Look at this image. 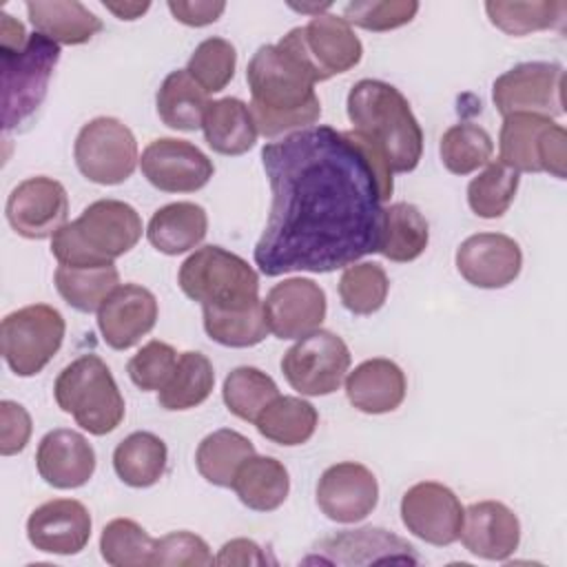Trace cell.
I'll return each instance as SVG.
<instances>
[{"mask_svg":"<svg viewBox=\"0 0 567 567\" xmlns=\"http://www.w3.org/2000/svg\"><path fill=\"white\" fill-rule=\"evenodd\" d=\"M140 213L120 199H97L51 237L60 266H104L122 257L142 237Z\"/></svg>","mask_w":567,"mask_h":567,"instance_id":"277c9868","label":"cell"},{"mask_svg":"<svg viewBox=\"0 0 567 567\" xmlns=\"http://www.w3.org/2000/svg\"><path fill=\"white\" fill-rule=\"evenodd\" d=\"M55 403L71 414L75 423L89 434L104 436L113 432L124 419V396L97 354H82L71 361L55 379Z\"/></svg>","mask_w":567,"mask_h":567,"instance_id":"8992f818","label":"cell"},{"mask_svg":"<svg viewBox=\"0 0 567 567\" xmlns=\"http://www.w3.org/2000/svg\"><path fill=\"white\" fill-rule=\"evenodd\" d=\"M518 173L503 162H487L485 171L467 184V204L474 215L496 219L507 213L518 190Z\"/></svg>","mask_w":567,"mask_h":567,"instance_id":"ab89813d","label":"cell"},{"mask_svg":"<svg viewBox=\"0 0 567 567\" xmlns=\"http://www.w3.org/2000/svg\"><path fill=\"white\" fill-rule=\"evenodd\" d=\"M489 22L507 35H527L545 29H560L567 16L565 0H532V2H485Z\"/></svg>","mask_w":567,"mask_h":567,"instance_id":"8d00e7d4","label":"cell"},{"mask_svg":"<svg viewBox=\"0 0 567 567\" xmlns=\"http://www.w3.org/2000/svg\"><path fill=\"white\" fill-rule=\"evenodd\" d=\"M463 547L485 560H507L520 543L518 516L501 501L472 503L463 514Z\"/></svg>","mask_w":567,"mask_h":567,"instance_id":"603a6c76","label":"cell"},{"mask_svg":"<svg viewBox=\"0 0 567 567\" xmlns=\"http://www.w3.org/2000/svg\"><path fill=\"white\" fill-rule=\"evenodd\" d=\"M35 467L44 483L58 489H75L93 476L95 450L84 434L58 427L42 436L35 452Z\"/></svg>","mask_w":567,"mask_h":567,"instance_id":"cb8c5ba5","label":"cell"},{"mask_svg":"<svg viewBox=\"0 0 567 567\" xmlns=\"http://www.w3.org/2000/svg\"><path fill=\"white\" fill-rule=\"evenodd\" d=\"M235 47L224 38H206L195 47L186 71L206 93H217L228 86L235 75Z\"/></svg>","mask_w":567,"mask_h":567,"instance_id":"ee69618b","label":"cell"},{"mask_svg":"<svg viewBox=\"0 0 567 567\" xmlns=\"http://www.w3.org/2000/svg\"><path fill=\"white\" fill-rule=\"evenodd\" d=\"M157 299L140 284L117 286L97 310V328L113 350H128L146 337L157 321Z\"/></svg>","mask_w":567,"mask_h":567,"instance_id":"ffe728a7","label":"cell"},{"mask_svg":"<svg viewBox=\"0 0 567 567\" xmlns=\"http://www.w3.org/2000/svg\"><path fill=\"white\" fill-rule=\"evenodd\" d=\"M217 565H266L268 556L261 551V547L250 540V538H233L228 543H224V547L219 549Z\"/></svg>","mask_w":567,"mask_h":567,"instance_id":"f907efd6","label":"cell"},{"mask_svg":"<svg viewBox=\"0 0 567 567\" xmlns=\"http://www.w3.org/2000/svg\"><path fill=\"white\" fill-rule=\"evenodd\" d=\"M246 80L250 113L264 137L303 131L319 120L321 102L315 84L321 80L286 38L252 53Z\"/></svg>","mask_w":567,"mask_h":567,"instance_id":"7a4b0ae2","label":"cell"},{"mask_svg":"<svg viewBox=\"0 0 567 567\" xmlns=\"http://www.w3.org/2000/svg\"><path fill=\"white\" fill-rule=\"evenodd\" d=\"M339 563V565H365V563H419L414 547L403 538L381 527L346 529L323 538L315 547V556L306 563Z\"/></svg>","mask_w":567,"mask_h":567,"instance_id":"7402d4cb","label":"cell"},{"mask_svg":"<svg viewBox=\"0 0 567 567\" xmlns=\"http://www.w3.org/2000/svg\"><path fill=\"white\" fill-rule=\"evenodd\" d=\"M64 317L47 303H31L9 312L0 323V348L18 377L44 370L64 341Z\"/></svg>","mask_w":567,"mask_h":567,"instance_id":"9c48e42d","label":"cell"},{"mask_svg":"<svg viewBox=\"0 0 567 567\" xmlns=\"http://www.w3.org/2000/svg\"><path fill=\"white\" fill-rule=\"evenodd\" d=\"M261 164L270 182V215L255 246L268 277L332 272L377 252L383 202L377 175L346 131L310 126L268 142Z\"/></svg>","mask_w":567,"mask_h":567,"instance_id":"6da1fadb","label":"cell"},{"mask_svg":"<svg viewBox=\"0 0 567 567\" xmlns=\"http://www.w3.org/2000/svg\"><path fill=\"white\" fill-rule=\"evenodd\" d=\"M27 13L33 29L55 44H84L102 31V20L78 0L27 2Z\"/></svg>","mask_w":567,"mask_h":567,"instance_id":"83f0119b","label":"cell"},{"mask_svg":"<svg viewBox=\"0 0 567 567\" xmlns=\"http://www.w3.org/2000/svg\"><path fill=\"white\" fill-rule=\"evenodd\" d=\"M155 538L131 518H113L100 536L102 558L113 567H151Z\"/></svg>","mask_w":567,"mask_h":567,"instance_id":"b9f144b4","label":"cell"},{"mask_svg":"<svg viewBox=\"0 0 567 567\" xmlns=\"http://www.w3.org/2000/svg\"><path fill=\"white\" fill-rule=\"evenodd\" d=\"M523 268L520 246L503 233H478L456 248V270L476 288H505Z\"/></svg>","mask_w":567,"mask_h":567,"instance_id":"d6986e66","label":"cell"},{"mask_svg":"<svg viewBox=\"0 0 567 567\" xmlns=\"http://www.w3.org/2000/svg\"><path fill=\"white\" fill-rule=\"evenodd\" d=\"M120 286L113 264L104 266H58L55 288L60 297L80 312H97L104 299Z\"/></svg>","mask_w":567,"mask_h":567,"instance_id":"d590c367","label":"cell"},{"mask_svg":"<svg viewBox=\"0 0 567 567\" xmlns=\"http://www.w3.org/2000/svg\"><path fill=\"white\" fill-rule=\"evenodd\" d=\"M168 11L173 13L175 20L188 27H206L219 20L224 13L226 4L224 2H210V0H195V2H184V0H168Z\"/></svg>","mask_w":567,"mask_h":567,"instance_id":"681fc988","label":"cell"},{"mask_svg":"<svg viewBox=\"0 0 567 567\" xmlns=\"http://www.w3.org/2000/svg\"><path fill=\"white\" fill-rule=\"evenodd\" d=\"M390 290L385 270L374 261L346 266L339 279V297L352 315H372L383 308Z\"/></svg>","mask_w":567,"mask_h":567,"instance_id":"7bdbcfd3","label":"cell"},{"mask_svg":"<svg viewBox=\"0 0 567 567\" xmlns=\"http://www.w3.org/2000/svg\"><path fill=\"white\" fill-rule=\"evenodd\" d=\"M104 7L120 20H137L151 9V2H104Z\"/></svg>","mask_w":567,"mask_h":567,"instance_id":"f5cc1de1","label":"cell"},{"mask_svg":"<svg viewBox=\"0 0 567 567\" xmlns=\"http://www.w3.org/2000/svg\"><path fill=\"white\" fill-rule=\"evenodd\" d=\"M430 241V226L423 213L408 202H394L383 208L381 241L377 252L390 261L408 264L423 255Z\"/></svg>","mask_w":567,"mask_h":567,"instance_id":"f546056e","label":"cell"},{"mask_svg":"<svg viewBox=\"0 0 567 567\" xmlns=\"http://www.w3.org/2000/svg\"><path fill=\"white\" fill-rule=\"evenodd\" d=\"M202 128L206 144L219 155H244L259 135L250 106L237 97L208 102Z\"/></svg>","mask_w":567,"mask_h":567,"instance_id":"4316f807","label":"cell"},{"mask_svg":"<svg viewBox=\"0 0 567 567\" xmlns=\"http://www.w3.org/2000/svg\"><path fill=\"white\" fill-rule=\"evenodd\" d=\"M91 514L75 498H53L35 507L27 520L29 543L44 554H80L91 538Z\"/></svg>","mask_w":567,"mask_h":567,"instance_id":"44dd1931","label":"cell"},{"mask_svg":"<svg viewBox=\"0 0 567 567\" xmlns=\"http://www.w3.org/2000/svg\"><path fill=\"white\" fill-rule=\"evenodd\" d=\"M208 93L188 75L186 69L171 71L155 97L159 120L175 131L202 128L208 106Z\"/></svg>","mask_w":567,"mask_h":567,"instance_id":"1f68e13d","label":"cell"},{"mask_svg":"<svg viewBox=\"0 0 567 567\" xmlns=\"http://www.w3.org/2000/svg\"><path fill=\"white\" fill-rule=\"evenodd\" d=\"M215 385L213 363L202 352H182L177 357L175 370L157 394V403L164 410L179 412L204 403Z\"/></svg>","mask_w":567,"mask_h":567,"instance_id":"836d02e7","label":"cell"},{"mask_svg":"<svg viewBox=\"0 0 567 567\" xmlns=\"http://www.w3.org/2000/svg\"><path fill=\"white\" fill-rule=\"evenodd\" d=\"M4 213L9 226L18 235L27 239H47L66 224L69 195L53 177H27L11 190Z\"/></svg>","mask_w":567,"mask_h":567,"instance_id":"9a60e30c","label":"cell"},{"mask_svg":"<svg viewBox=\"0 0 567 567\" xmlns=\"http://www.w3.org/2000/svg\"><path fill=\"white\" fill-rule=\"evenodd\" d=\"M144 177L164 193H195L204 188L215 166L195 144L177 137L153 140L140 157Z\"/></svg>","mask_w":567,"mask_h":567,"instance_id":"2e32d148","label":"cell"},{"mask_svg":"<svg viewBox=\"0 0 567 567\" xmlns=\"http://www.w3.org/2000/svg\"><path fill=\"white\" fill-rule=\"evenodd\" d=\"M221 396H224L226 408L235 416H239L241 421L255 423L257 416L261 414V410L272 399L279 396V388L272 381V377H268L259 368L239 365V368L230 370L228 377L224 379Z\"/></svg>","mask_w":567,"mask_h":567,"instance_id":"74e56055","label":"cell"},{"mask_svg":"<svg viewBox=\"0 0 567 567\" xmlns=\"http://www.w3.org/2000/svg\"><path fill=\"white\" fill-rule=\"evenodd\" d=\"M463 514L458 496L436 481L416 483L401 498V520L408 532L436 547L458 540Z\"/></svg>","mask_w":567,"mask_h":567,"instance_id":"5bb4252c","label":"cell"},{"mask_svg":"<svg viewBox=\"0 0 567 567\" xmlns=\"http://www.w3.org/2000/svg\"><path fill=\"white\" fill-rule=\"evenodd\" d=\"M419 11V2L414 0H381V2H348L343 7V20L348 24H357L368 31H390L399 29Z\"/></svg>","mask_w":567,"mask_h":567,"instance_id":"f6af8a7d","label":"cell"},{"mask_svg":"<svg viewBox=\"0 0 567 567\" xmlns=\"http://www.w3.org/2000/svg\"><path fill=\"white\" fill-rule=\"evenodd\" d=\"M60 60V44L31 33L24 47L0 49L2 128H20L42 106L49 80Z\"/></svg>","mask_w":567,"mask_h":567,"instance_id":"52a82bcc","label":"cell"},{"mask_svg":"<svg viewBox=\"0 0 567 567\" xmlns=\"http://www.w3.org/2000/svg\"><path fill=\"white\" fill-rule=\"evenodd\" d=\"M261 306L268 332L277 339H301L315 332L328 310L323 288L306 277H290L275 284Z\"/></svg>","mask_w":567,"mask_h":567,"instance_id":"e0dca14e","label":"cell"},{"mask_svg":"<svg viewBox=\"0 0 567 567\" xmlns=\"http://www.w3.org/2000/svg\"><path fill=\"white\" fill-rule=\"evenodd\" d=\"M441 162L454 175H470L492 159L494 144L489 133L472 122L450 126L441 137Z\"/></svg>","mask_w":567,"mask_h":567,"instance_id":"f35d334b","label":"cell"},{"mask_svg":"<svg viewBox=\"0 0 567 567\" xmlns=\"http://www.w3.org/2000/svg\"><path fill=\"white\" fill-rule=\"evenodd\" d=\"M166 443L153 432H133L113 452V470L131 487L155 485L166 472Z\"/></svg>","mask_w":567,"mask_h":567,"instance_id":"4dcf8cb0","label":"cell"},{"mask_svg":"<svg viewBox=\"0 0 567 567\" xmlns=\"http://www.w3.org/2000/svg\"><path fill=\"white\" fill-rule=\"evenodd\" d=\"M255 454V445L244 434L221 427L202 439L195 452L197 472L217 487H230L237 467Z\"/></svg>","mask_w":567,"mask_h":567,"instance_id":"e575fe53","label":"cell"},{"mask_svg":"<svg viewBox=\"0 0 567 567\" xmlns=\"http://www.w3.org/2000/svg\"><path fill=\"white\" fill-rule=\"evenodd\" d=\"M284 38L301 53L321 82L350 71L363 55V44L352 27L330 13L312 16L306 27H295Z\"/></svg>","mask_w":567,"mask_h":567,"instance_id":"4fadbf2b","label":"cell"},{"mask_svg":"<svg viewBox=\"0 0 567 567\" xmlns=\"http://www.w3.org/2000/svg\"><path fill=\"white\" fill-rule=\"evenodd\" d=\"M317 423H319V414L310 401L299 396H281V394L272 399L255 421L264 439L286 447L310 441V436L317 430Z\"/></svg>","mask_w":567,"mask_h":567,"instance_id":"d6a6232c","label":"cell"},{"mask_svg":"<svg viewBox=\"0 0 567 567\" xmlns=\"http://www.w3.org/2000/svg\"><path fill=\"white\" fill-rule=\"evenodd\" d=\"M27 40L29 33L24 31V24L7 11H0V49H18L24 47Z\"/></svg>","mask_w":567,"mask_h":567,"instance_id":"816d5d0a","label":"cell"},{"mask_svg":"<svg viewBox=\"0 0 567 567\" xmlns=\"http://www.w3.org/2000/svg\"><path fill=\"white\" fill-rule=\"evenodd\" d=\"M215 558L208 543L193 532H171L155 538L151 567H208Z\"/></svg>","mask_w":567,"mask_h":567,"instance_id":"7dc6e473","label":"cell"},{"mask_svg":"<svg viewBox=\"0 0 567 567\" xmlns=\"http://www.w3.org/2000/svg\"><path fill=\"white\" fill-rule=\"evenodd\" d=\"M182 292L213 310H244L259 303V277L239 255L221 246H202L177 272Z\"/></svg>","mask_w":567,"mask_h":567,"instance_id":"5b68a950","label":"cell"},{"mask_svg":"<svg viewBox=\"0 0 567 567\" xmlns=\"http://www.w3.org/2000/svg\"><path fill=\"white\" fill-rule=\"evenodd\" d=\"M350 368V350L346 341L317 328L297 339L281 357V372L292 390L306 396H326L339 390Z\"/></svg>","mask_w":567,"mask_h":567,"instance_id":"8fae6325","label":"cell"},{"mask_svg":"<svg viewBox=\"0 0 567 567\" xmlns=\"http://www.w3.org/2000/svg\"><path fill=\"white\" fill-rule=\"evenodd\" d=\"M230 487L248 509L272 512L288 498L290 476L281 461L252 454L237 467Z\"/></svg>","mask_w":567,"mask_h":567,"instance_id":"f1b7e54d","label":"cell"},{"mask_svg":"<svg viewBox=\"0 0 567 567\" xmlns=\"http://www.w3.org/2000/svg\"><path fill=\"white\" fill-rule=\"evenodd\" d=\"M354 142L370 148L392 173H410L423 153V131L403 93L383 80H359L348 93Z\"/></svg>","mask_w":567,"mask_h":567,"instance_id":"3957f363","label":"cell"},{"mask_svg":"<svg viewBox=\"0 0 567 567\" xmlns=\"http://www.w3.org/2000/svg\"><path fill=\"white\" fill-rule=\"evenodd\" d=\"M405 374L390 359H368L346 377V394L352 408L365 414H385L405 399Z\"/></svg>","mask_w":567,"mask_h":567,"instance_id":"d4e9b609","label":"cell"},{"mask_svg":"<svg viewBox=\"0 0 567 567\" xmlns=\"http://www.w3.org/2000/svg\"><path fill=\"white\" fill-rule=\"evenodd\" d=\"M78 171L95 184L113 186L126 182L137 166V142L133 131L117 117L86 122L73 144Z\"/></svg>","mask_w":567,"mask_h":567,"instance_id":"30bf717a","label":"cell"},{"mask_svg":"<svg viewBox=\"0 0 567 567\" xmlns=\"http://www.w3.org/2000/svg\"><path fill=\"white\" fill-rule=\"evenodd\" d=\"M498 162L516 173H549L565 179L567 133L551 117L507 115L498 133Z\"/></svg>","mask_w":567,"mask_h":567,"instance_id":"ba28073f","label":"cell"},{"mask_svg":"<svg viewBox=\"0 0 567 567\" xmlns=\"http://www.w3.org/2000/svg\"><path fill=\"white\" fill-rule=\"evenodd\" d=\"M565 71L554 62H523L494 80L492 100L501 115H563Z\"/></svg>","mask_w":567,"mask_h":567,"instance_id":"7c38bea8","label":"cell"},{"mask_svg":"<svg viewBox=\"0 0 567 567\" xmlns=\"http://www.w3.org/2000/svg\"><path fill=\"white\" fill-rule=\"evenodd\" d=\"M379 503L377 476L361 463L330 465L317 483V505L334 523L363 520Z\"/></svg>","mask_w":567,"mask_h":567,"instance_id":"ac0fdd59","label":"cell"},{"mask_svg":"<svg viewBox=\"0 0 567 567\" xmlns=\"http://www.w3.org/2000/svg\"><path fill=\"white\" fill-rule=\"evenodd\" d=\"M31 436V416L29 412L16 403L4 399L0 403V454L13 456L22 452Z\"/></svg>","mask_w":567,"mask_h":567,"instance_id":"c3c4849f","label":"cell"},{"mask_svg":"<svg viewBox=\"0 0 567 567\" xmlns=\"http://www.w3.org/2000/svg\"><path fill=\"white\" fill-rule=\"evenodd\" d=\"M202 310L206 334L226 348H250L261 343L268 334L261 301L244 310Z\"/></svg>","mask_w":567,"mask_h":567,"instance_id":"60d3db41","label":"cell"},{"mask_svg":"<svg viewBox=\"0 0 567 567\" xmlns=\"http://www.w3.org/2000/svg\"><path fill=\"white\" fill-rule=\"evenodd\" d=\"M177 363V352L173 346L153 339L146 346H142L126 363V372L131 377V381L144 390H162L164 383L168 381V377L173 374Z\"/></svg>","mask_w":567,"mask_h":567,"instance_id":"bcb514c9","label":"cell"},{"mask_svg":"<svg viewBox=\"0 0 567 567\" xmlns=\"http://www.w3.org/2000/svg\"><path fill=\"white\" fill-rule=\"evenodd\" d=\"M208 233L206 210L195 202H173L157 208L146 226L151 246L164 255H182L204 241Z\"/></svg>","mask_w":567,"mask_h":567,"instance_id":"484cf974","label":"cell"}]
</instances>
